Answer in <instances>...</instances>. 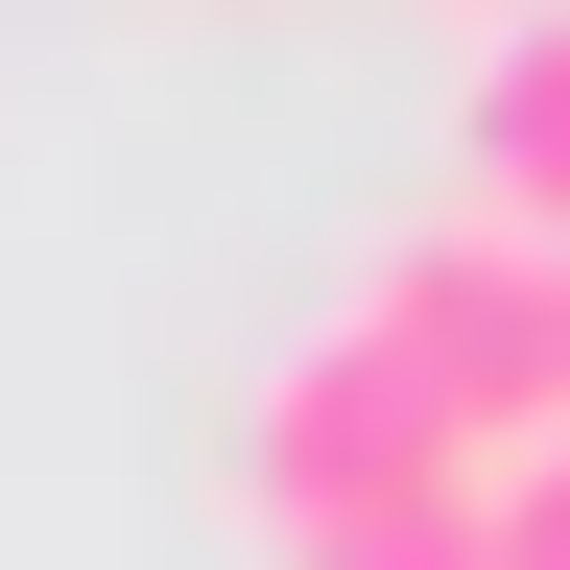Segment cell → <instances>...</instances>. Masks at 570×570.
Here are the masks:
<instances>
[{
	"instance_id": "obj_1",
	"label": "cell",
	"mask_w": 570,
	"mask_h": 570,
	"mask_svg": "<svg viewBox=\"0 0 570 570\" xmlns=\"http://www.w3.org/2000/svg\"><path fill=\"white\" fill-rule=\"evenodd\" d=\"M356 333L428 381V428H452L475 475L570 428V262H547V238H499V214H428V238L356 285Z\"/></svg>"
},
{
	"instance_id": "obj_2",
	"label": "cell",
	"mask_w": 570,
	"mask_h": 570,
	"mask_svg": "<svg viewBox=\"0 0 570 570\" xmlns=\"http://www.w3.org/2000/svg\"><path fill=\"white\" fill-rule=\"evenodd\" d=\"M238 475H262V547H333V523H404V499H475V452L428 428V381H404V356L356 333V309H333V333L262 381Z\"/></svg>"
},
{
	"instance_id": "obj_3",
	"label": "cell",
	"mask_w": 570,
	"mask_h": 570,
	"mask_svg": "<svg viewBox=\"0 0 570 570\" xmlns=\"http://www.w3.org/2000/svg\"><path fill=\"white\" fill-rule=\"evenodd\" d=\"M452 214H499V238L570 262V0H523V24H475V96H452Z\"/></svg>"
},
{
	"instance_id": "obj_4",
	"label": "cell",
	"mask_w": 570,
	"mask_h": 570,
	"mask_svg": "<svg viewBox=\"0 0 570 570\" xmlns=\"http://www.w3.org/2000/svg\"><path fill=\"white\" fill-rule=\"evenodd\" d=\"M475 570H570V428L475 475Z\"/></svg>"
},
{
	"instance_id": "obj_5",
	"label": "cell",
	"mask_w": 570,
	"mask_h": 570,
	"mask_svg": "<svg viewBox=\"0 0 570 570\" xmlns=\"http://www.w3.org/2000/svg\"><path fill=\"white\" fill-rule=\"evenodd\" d=\"M285 570H475V499H404V523H333V547H285Z\"/></svg>"
},
{
	"instance_id": "obj_6",
	"label": "cell",
	"mask_w": 570,
	"mask_h": 570,
	"mask_svg": "<svg viewBox=\"0 0 570 570\" xmlns=\"http://www.w3.org/2000/svg\"><path fill=\"white\" fill-rule=\"evenodd\" d=\"M475 24H523V0H475Z\"/></svg>"
}]
</instances>
